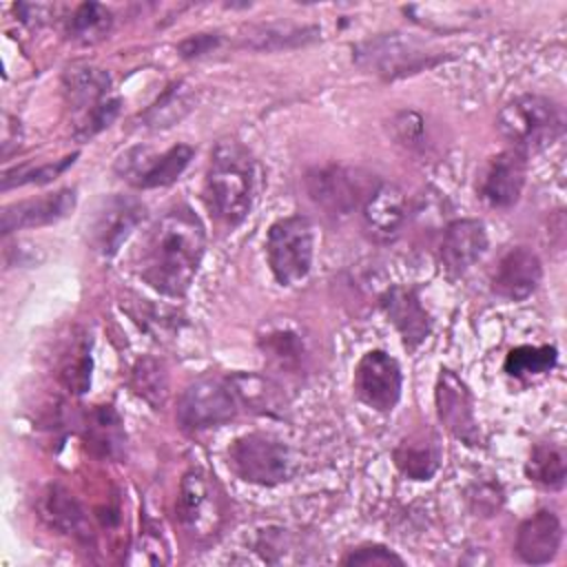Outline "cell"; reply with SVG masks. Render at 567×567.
Masks as SVG:
<instances>
[{
  "instance_id": "19",
  "label": "cell",
  "mask_w": 567,
  "mask_h": 567,
  "mask_svg": "<svg viewBox=\"0 0 567 567\" xmlns=\"http://www.w3.org/2000/svg\"><path fill=\"white\" fill-rule=\"evenodd\" d=\"M381 308L399 330L403 343L408 348H416L430 334V315L423 308L414 288L392 286L381 297Z\"/></svg>"
},
{
  "instance_id": "7",
  "label": "cell",
  "mask_w": 567,
  "mask_h": 567,
  "mask_svg": "<svg viewBox=\"0 0 567 567\" xmlns=\"http://www.w3.org/2000/svg\"><path fill=\"white\" fill-rule=\"evenodd\" d=\"M237 405L228 379L199 377L179 394L175 419L186 432H204L228 423L237 414Z\"/></svg>"
},
{
  "instance_id": "16",
  "label": "cell",
  "mask_w": 567,
  "mask_h": 567,
  "mask_svg": "<svg viewBox=\"0 0 567 567\" xmlns=\"http://www.w3.org/2000/svg\"><path fill=\"white\" fill-rule=\"evenodd\" d=\"M487 250V233L478 219H454L445 226L439 257L445 270L452 275H463L470 270Z\"/></svg>"
},
{
  "instance_id": "23",
  "label": "cell",
  "mask_w": 567,
  "mask_h": 567,
  "mask_svg": "<svg viewBox=\"0 0 567 567\" xmlns=\"http://www.w3.org/2000/svg\"><path fill=\"white\" fill-rule=\"evenodd\" d=\"M122 421L117 412L111 405H100L91 412L89 425H86V436L89 443L102 454V456H115L120 454L124 445L122 436Z\"/></svg>"
},
{
  "instance_id": "27",
  "label": "cell",
  "mask_w": 567,
  "mask_h": 567,
  "mask_svg": "<svg viewBox=\"0 0 567 567\" xmlns=\"http://www.w3.org/2000/svg\"><path fill=\"white\" fill-rule=\"evenodd\" d=\"M42 512L51 520V525H55L58 529H64L69 534H84L82 507L75 503V498L66 489L58 485L49 487V492L44 494Z\"/></svg>"
},
{
  "instance_id": "30",
  "label": "cell",
  "mask_w": 567,
  "mask_h": 567,
  "mask_svg": "<svg viewBox=\"0 0 567 567\" xmlns=\"http://www.w3.org/2000/svg\"><path fill=\"white\" fill-rule=\"evenodd\" d=\"M264 352L279 365V368H292L301 363V352L303 346L297 334L292 332H272L261 341Z\"/></svg>"
},
{
  "instance_id": "4",
  "label": "cell",
  "mask_w": 567,
  "mask_h": 567,
  "mask_svg": "<svg viewBox=\"0 0 567 567\" xmlns=\"http://www.w3.org/2000/svg\"><path fill=\"white\" fill-rule=\"evenodd\" d=\"M62 91L69 106L78 115L75 133L82 140L93 137L117 115L120 102L109 97L111 78L100 66L71 64L62 75Z\"/></svg>"
},
{
  "instance_id": "10",
  "label": "cell",
  "mask_w": 567,
  "mask_h": 567,
  "mask_svg": "<svg viewBox=\"0 0 567 567\" xmlns=\"http://www.w3.org/2000/svg\"><path fill=\"white\" fill-rule=\"evenodd\" d=\"M306 186L312 202L334 217H343L357 206H363L365 197L374 188L365 186V179L359 175V171L346 166L317 168L308 173Z\"/></svg>"
},
{
  "instance_id": "24",
  "label": "cell",
  "mask_w": 567,
  "mask_h": 567,
  "mask_svg": "<svg viewBox=\"0 0 567 567\" xmlns=\"http://www.w3.org/2000/svg\"><path fill=\"white\" fill-rule=\"evenodd\" d=\"M558 352L554 346H518L512 348L505 357V372L516 379L538 377L549 372L556 365Z\"/></svg>"
},
{
  "instance_id": "13",
  "label": "cell",
  "mask_w": 567,
  "mask_h": 567,
  "mask_svg": "<svg viewBox=\"0 0 567 567\" xmlns=\"http://www.w3.org/2000/svg\"><path fill=\"white\" fill-rule=\"evenodd\" d=\"M436 414L443 427L467 445L481 443V430L474 414V399L467 385L452 372L441 370L436 381Z\"/></svg>"
},
{
  "instance_id": "12",
  "label": "cell",
  "mask_w": 567,
  "mask_h": 567,
  "mask_svg": "<svg viewBox=\"0 0 567 567\" xmlns=\"http://www.w3.org/2000/svg\"><path fill=\"white\" fill-rule=\"evenodd\" d=\"M527 179V155L505 148L487 159L478 177V197L492 208H509L518 202Z\"/></svg>"
},
{
  "instance_id": "26",
  "label": "cell",
  "mask_w": 567,
  "mask_h": 567,
  "mask_svg": "<svg viewBox=\"0 0 567 567\" xmlns=\"http://www.w3.org/2000/svg\"><path fill=\"white\" fill-rule=\"evenodd\" d=\"M190 109V91L184 84L168 86L155 104L146 109L142 115L144 126L148 128H166L173 126L177 120H182Z\"/></svg>"
},
{
  "instance_id": "20",
  "label": "cell",
  "mask_w": 567,
  "mask_h": 567,
  "mask_svg": "<svg viewBox=\"0 0 567 567\" xmlns=\"http://www.w3.org/2000/svg\"><path fill=\"white\" fill-rule=\"evenodd\" d=\"M177 514L179 520L195 534H208L217 518L215 498L210 492V483L199 470H190L184 474L177 496Z\"/></svg>"
},
{
  "instance_id": "9",
  "label": "cell",
  "mask_w": 567,
  "mask_h": 567,
  "mask_svg": "<svg viewBox=\"0 0 567 567\" xmlns=\"http://www.w3.org/2000/svg\"><path fill=\"white\" fill-rule=\"evenodd\" d=\"M144 215H146V208L135 197H128V195L104 197L93 210V217L89 224L91 246L104 257L115 255L126 241V237L140 226Z\"/></svg>"
},
{
  "instance_id": "15",
  "label": "cell",
  "mask_w": 567,
  "mask_h": 567,
  "mask_svg": "<svg viewBox=\"0 0 567 567\" xmlns=\"http://www.w3.org/2000/svg\"><path fill=\"white\" fill-rule=\"evenodd\" d=\"M361 219L372 239H396L408 219V202L403 190L392 182H379L361 206Z\"/></svg>"
},
{
  "instance_id": "1",
  "label": "cell",
  "mask_w": 567,
  "mask_h": 567,
  "mask_svg": "<svg viewBox=\"0 0 567 567\" xmlns=\"http://www.w3.org/2000/svg\"><path fill=\"white\" fill-rule=\"evenodd\" d=\"M206 233L199 217L184 204L173 206L142 237L135 250L137 275L157 292L182 297L202 264Z\"/></svg>"
},
{
  "instance_id": "17",
  "label": "cell",
  "mask_w": 567,
  "mask_h": 567,
  "mask_svg": "<svg viewBox=\"0 0 567 567\" xmlns=\"http://www.w3.org/2000/svg\"><path fill=\"white\" fill-rule=\"evenodd\" d=\"M75 208V190L60 188L42 197L16 202L2 208V233L9 235L20 228H38L53 221H60Z\"/></svg>"
},
{
  "instance_id": "31",
  "label": "cell",
  "mask_w": 567,
  "mask_h": 567,
  "mask_svg": "<svg viewBox=\"0 0 567 567\" xmlns=\"http://www.w3.org/2000/svg\"><path fill=\"white\" fill-rule=\"evenodd\" d=\"M341 563L354 565V567H390V565L401 567L403 558L383 545H361L350 554H346Z\"/></svg>"
},
{
  "instance_id": "29",
  "label": "cell",
  "mask_w": 567,
  "mask_h": 567,
  "mask_svg": "<svg viewBox=\"0 0 567 567\" xmlns=\"http://www.w3.org/2000/svg\"><path fill=\"white\" fill-rule=\"evenodd\" d=\"M237 401H244L248 408L257 410V412H272L277 410L281 403L277 399V388H270L268 381L259 379V377H248V374H235L233 379H228Z\"/></svg>"
},
{
  "instance_id": "3",
  "label": "cell",
  "mask_w": 567,
  "mask_h": 567,
  "mask_svg": "<svg viewBox=\"0 0 567 567\" xmlns=\"http://www.w3.org/2000/svg\"><path fill=\"white\" fill-rule=\"evenodd\" d=\"M496 124L503 137L512 142V148L527 155L551 144L563 133V113L554 100L525 93L501 109Z\"/></svg>"
},
{
  "instance_id": "6",
  "label": "cell",
  "mask_w": 567,
  "mask_h": 567,
  "mask_svg": "<svg viewBox=\"0 0 567 567\" xmlns=\"http://www.w3.org/2000/svg\"><path fill=\"white\" fill-rule=\"evenodd\" d=\"M228 465L241 481L264 487L288 481L292 472L288 445L264 432L235 439L228 447Z\"/></svg>"
},
{
  "instance_id": "8",
  "label": "cell",
  "mask_w": 567,
  "mask_h": 567,
  "mask_svg": "<svg viewBox=\"0 0 567 567\" xmlns=\"http://www.w3.org/2000/svg\"><path fill=\"white\" fill-rule=\"evenodd\" d=\"M193 159L188 144H175L162 153L148 146H135L120 155L115 171L135 188H159L173 184Z\"/></svg>"
},
{
  "instance_id": "33",
  "label": "cell",
  "mask_w": 567,
  "mask_h": 567,
  "mask_svg": "<svg viewBox=\"0 0 567 567\" xmlns=\"http://www.w3.org/2000/svg\"><path fill=\"white\" fill-rule=\"evenodd\" d=\"M217 38H210V35H195V38H188L186 42L179 44V51L184 58H193V55H202L206 53L210 47H215Z\"/></svg>"
},
{
  "instance_id": "25",
  "label": "cell",
  "mask_w": 567,
  "mask_h": 567,
  "mask_svg": "<svg viewBox=\"0 0 567 567\" xmlns=\"http://www.w3.org/2000/svg\"><path fill=\"white\" fill-rule=\"evenodd\" d=\"M113 24V16L104 4L82 2L69 18V35L78 42L91 44L102 40Z\"/></svg>"
},
{
  "instance_id": "32",
  "label": "cell",
  "mask_w": 567,
  "mask_h": 567,
  "mask_svg": "<svg viewBox=\"0 0 567 567\" xmlns=\"http://www.w3.org/2000/svg\"><path fill=\"white\" fill-rule=\"evenodd\" d=\"M69 164H73V157H66L60 164H47V166H38V168H29V171H16V179L11 182H2V188H9L13 184H47L51 179H55Z\"/></svg>"
},
{
  "instance_id": "2",
  "label": "cell",
  "mask_w": 567,
  "mask_h": 567,
  "mask_svg": "<svg viewBox=\"0 0 567 567\" xmlns=\"http://www.w3.org/2000/svg\"><path fill=\"white\" fill-rule=\"evenodd\" d=\"M255 193V159L237 142H219L210 155L204 195L215 219L235 228L246 219Z\"/></svg>"
},
{
  "instance_id": "21",
  "label": "cell",
  "mask_w": 567,
  "mask_h": 567,
  "mask_svg": "<svg viewBox=\"0 0 567 567\" xmlns=\"http://www.w3.org/2000/svg\"><path fill=\"white\" fill-rule=\"evenodd\" d=\"M394 465L412 481H427L441 463V452L434 441L405 439L394 447Z\"/></svg>"
},
{
  "instance_id": "22",
  "label": "cell",
  "mask_w": 567,
  "mask_h": 567,
  "mask_svg": "<svg viewBox=\"0 0 567 567\" xmlns=\"http://www.w3.org/2000/svg\"><path fill=\"white\" fill-rule=\"evenodd\" d=\"M525 474L529 481L547 487V489H560L565 483V456L560 447L551 443H538L534 445L527 463Z\"/></svg>"
},
{
  "instance_id": "18",
  "label": "cell",
  "mask_w": 567,
  "mask_h": 567,
  "mask_svg": "<svg viewBox=\"0 0 567 567\" xmlns=\"http://www.w3.org/2000/svg\"><path fill=\"white\" fill-rule=\"evenodd\" d=\"M563 543V525L551 509H538L525 518L516 532V554L527 565L554 560Z\"/></svg>"
},
{
  "instance_id": "14",
  "label": "cell",
  "mask_w": 567,
  "mask_h": 567,
  "mask_svg": "<svg viewBox=\"0 0 567 567\" xmlns=\"http://www.w3.org/2000/svg\"><path fill=\"white\" fill-rule=\"evenodd\" d=\"M540 279L538 255L527 246H514L501 255L492 272V290L507 301H523L538 288Z\"/></svg>"
},
{
  "instance_id": "28",
  "label": "cell",
  "mask_w": 567,
  "mask_h": 567,
  "mask_svg": "<svg viewBox=\"0 0 567 567\" xmlns=\"http://www.w3.org/2000/svg\"><path fill=\"white\" fill-rule=\"evenodd\" d=\"M133 390L146 399L153 405L164 403L166 388H168V377L166 370L159 361L155 359H140L133 368Z\"/></svg>"
},
{
  "instance_id": "11",
  "label": "cell",
  "mask_w": 567,
  "mask_h": 567,
  "mask_svg": "<svg viewBox=\"0 0 567 567\" xmlns=\"http://www.w3.org/2000/svg\"><path fill=\"white\" fill-rule=\"evenodd\" d=\"M401 368L394 357L383 350L365 352L354 368L357 396L377 412H392L401 399Z\"/></svg>"
},
{
  "instance_id": "5",
  "label": "cell",
  "mask_w": 567,
  "mask_h": 567,
  "mask_svg": "<svg viewBox=\"0 0 567 567\" xmlns=\"http://www.w3.org/2000/svg\"><path fill=\"white\" fill-rule=\"evenodd\" d=\"M315 233L303 215L277 219L266 237V259L281 286L299 284L312 266Z\"/></svg>"
}]
</instances>
